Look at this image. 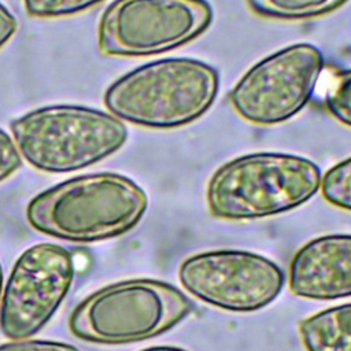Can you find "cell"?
I'll list each match as a JSON object with an SVG mask.
<instances>
[{"instance_id":"obj_11","label":"cell","mask_w":351,"mask_h":351,"mask_svg":"<svg viewBox=\"0 0 351 351\" xmlns=\"http://www.w3.org/2000/svg\"><path fill=\"white\" fill-rule=\"evenodd\" d=\"M306 351H351V303L321 310L299 324Z\"/></svg>"},{"instance_id":"obj_8","label":"cell","mask_w":351,"mask_h":351,"mask_svg":"<svg viewBox=\"0 0 351 351\" xmlns=\"http://www.w3.org/2000/svg\"><path fill=\"white\" fill-rule=\"evenodd\" d=\"M182 288L214 307L251 313L270 304L282 291L285 273L269 258L240 250H213L182 261Z\"/></svg>"},{"instance_id":"obj_1","label":"cell","mask_w":351,"mask_h":351,"mask_svg":"<svg viewBox=\"0 0 351 351\" xmlns=\"http://www.w3.org/2000/svg\"><path fill=\"white\" fill-rule=\"evenodd\" d=\"M148 197L123 174L101 171L64 180L36 195L26 207L29 225L71 243H96L132 230Z\"/></svg>"},{"instance_id":"obj_15","label":"cell","mask_w":351,"mask_h":351,"mask_svg":"<svg viewBox=\"0 0 351 351\" xmlns=\"http://www.w3.org/2000/svg\"><path fill=\"white\" fill-rule=\"evenodd\" d=\"M104 0H22L27 15L38 19L70 16L89 10Z\"/></svg>"},{"instance_id":"obj_13","label":"cell","mask_w":351,"mask_h":351,"mask_svg":"<svg viewBox=\"0 0 351 351\" xmlns=\"http://www.w3.org/2000/svg\"><path fill=\"white\" fill-rule=\"evenodd\" d=\"M319 189L329 204L351 211V156L325 171Z\"/></svg>"},{"instance_id":"obj_2","label":"cell","mask_w":351,"mask_h":351,"mask_svg":"<svg viewBox=\"0 0 351 351\" xmlns=\"http://www.w3.org/2000/svg\"><path fill=\"white\" fill-rule=\"evenodd\" d=\"M219 89L218 71L192 58H165L144 63L104 92V106L122 122L156 130L177 129L203 117Z\"/></svg>"},{"instance_id":"obj_12","label":"cell","mask_w":351,"mask_h":351,"mask_svg":"<svg viewBox=\"0 0 351 351\" xmlns=\"http://www.w3.org/2000/svg\"><path fill=\"white\" fill-rule=\"evenodd\" d=\"M348 0H245L248 8L267 19L307 21L326 15Z\"/></svg>"},{"instance_id":"obj_6","label":"cell","mask_w":351,"mask_h":351,"mask_svg":"<svg viewBox=\"0 0 351 351\" xmlns=\"http://www.w3.org/2000/svg\"><path fill=\"white\" fill-rule=\"evenodd\" d=\"M213 22L207 0H114L97 23V48L106 56L165 53L203 34Z\"/></svg>"},{"instance_id":"obj_3","label":"cell","mask_w":351,"mask_h":351,"mask_svg":"<svg viewBox=\"0 0 351 351\" xmlns=\"http://www.w3.org/2000/svg\"><path fill=\"white\" fill-rule=\"evenodd\" d=\"M321 178L313 160L295 154H245L213 173L206 203L218 219H261L304 204L318 192Z\"/></svg>"},{"instance_id":"obj_17","label":"cell","mask_w":351,"mask_h":351,"mask_svg":"<svg viewBox=\"0 0 351 351\" xmlns=\"http://www.w3.org/2000/svg\"><path fill=\"white\" fill-rule=\"evenodd\" d=\"M0 351H78V348L62 341L26 337L0 344Z\"/></svg>"},{"instance_id":"obj_5","label":"cell","mask_w":351,"mask_h":351,"mask_svg":"<svg viewBox=\"0 0 351 351\" xmlns=\"http://www.w3.org/2000/svg\"><path fill=\"white\" fill-rule=\"evenodd\" d=\"M192 310V302L174 285L132 278L108 284L81 300L70 314L69 329L84 341L128 344L170 330Z\"/></svg>"},{"instance_id":"obj_4","label":"cell","mask_w":351,"mask_h":351,"mask_svg":"<svg viewBox=\"0 0 351 351\" xmlns=\"http://www.w3.org/2000/svg\"><path fill=\"white\" fill-rule=\"evenodd\" d=\"M21 156L44 173H71L104 160L128 140L125 123L93 107L52 104L10 123Z\"/></svg>"},{"instance_id":"obj_20","label":"cell","mask_w":351,"mask_h":351,"mask_svg":"<svg viewBox=\"0 0 351 351\" xmlns=\"http://www.w3.org/2000/svg\"><path fill=\"white\" fill-rule=\"evenodd\" d=\"M3 269H1V262H0V300H1V293H3Z\"/></svg>"},{"instance_id":"obj_14","label":"cell","mask_w":351,"mask_h":351,"mask_svg":"<svg viewBox=\"0 0 351 351\" xmlns=\"http://www.w3.org/2000/svg\"><path fill=\"white\" fill-rule=\"evenodd\" d=\"M325 107L337 122L351 128V69L333 75L325 95Z\"/></svg>"},{"instance_id":"obj_16","label":"cell","mask_w":351,"mask_h":351,"mask_svg":"<svg viewBox=\"0 0 351 351\" xmlns=\"http://www.w3.org/2000/svg\"><path fill=\"white\" fill-rule=\"evenodd\" d=\"M22 166V156L12 137L0 128V182L11 177Z\"/></svg>"},{"instance_id":"obj_10","label":"cell","mask_w":351,"mask_h":351,"mask_svg":"<svg viewBox=\"0 0 351 351\" xmlns=\"http://www.w3.org/2000/svg\"><path fill=\"white\" fill-rule=\"evenodd\" d=\"M289 289L314 300L351 296V234H326L300 247L289 265Z\"/></svg>"},{"instance_id":"obj_19","label":"cell","mask_w":351,"mask_h":351,"mask_svg":"<svg viewBox=\"0 0 351 351\" xmlns=\"http://www.w3.org/2000/svg\"><path fill=\"white\" fill-rule=\"evenodd\" d=\"M140 351H186V350L174 347V346H154V347H148V348H144Z\"/></svg>"},{"instance_id":"obj_18","label":"cell","mask_w":351,"mask_h":351,"mask_svg":"<svg viewBox=\"0 0 351 351\" xmlns=\"http://www.w3.org/2000/svg\"><path fill=\"white\" fill-rule=\"evenodd\" d=\"M16 29V18L4 4L0 3V49L12 38Z\"/></svg>"},{"instance_id":"obj_7","label":"cell","mask_w":351,"mask_h":351,"mask_svg":"<svg viewBox=\"0 0 351 351\" xmlns=\"http://www.w3.org/2000/svg\"><path fill=\"white\" fill-rule=\"evenodd\" d=\"M324 63L315 45H288L252 64L229 92V103L250 123H282L310 101Z\"/></svg>"},{"instance_id":"obj_9","label":"cell","mask_w":351,"mask_h":351,"mask_svg":"<svg viewBox=\"0 0 351 351\" xmlns=\"http://www.w3.org/2000/svg\"><path fill=\"white\" fill-rule=\"evenodd\" d=\"M74 280V261L69 250L40 243L15 261L3 287L0 330L11 340L40 332L55 315Z\"/></svg>"}]
</instances>
